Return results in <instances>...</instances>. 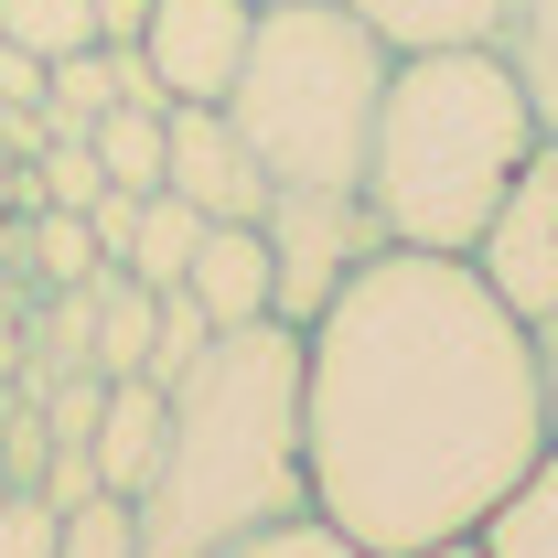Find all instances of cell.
<instances>
[{"instance_id": "cell-1", "label": "cell", "mask_w": 558, "mask_h": 558, "mask_svg": "<svg viewBox=\"0 0 558 558\" xmlns=\"http://www.w3.org/2000/svg\"><path fill=\"white\" fill-rule=\"evenodd\" d=\"M548 451L526 323L473 258L376 247L301 323V462L312 515L365 558H418L473 537L484 505Z\"/></svg>"}, {"instance_id": "cell-2", "label": "cell", "mask_w": 558, "mask_h": 558, "mask_svg": "<svg viewBox=\"0 0 558 558\" xmlns=\"http://www.w3.org/2000/svg\"><path fill=\"white\" fill-rule=\"evenodd\" d=\"M161 462L130 494L140 558H215L279 515H312L301 462V333L236 323L161 387Z\"/></svg>"}, {"instance_id": "cell-3", "label": "cell", "mask_w": 558, "mask_h": 558, "mask_svg": "<svg viewBox=\"0 0 558 558\" xmlns=\"http://www.w3.org/2000/svg\"><path fill=\"white\" fill-rule=\"evenodd\" d=\"M537 140L548 130H537L526 86L505 75L494 44L398 54V65H387V97H376V140H365L354 194H365V215L387 226V247L462 258Z\"/></svg>"}, {"instance_id": "cell-4", "label": "cell", "mask_w": 558, "mask_h": 558, "mask_svg": "<svg viewBox=\"0 0 558 558\" xmlns=\"http://www.w3.org/2000/svg\"><path fill=\"white\" fill-rule=\"evenodd\" d=\"M387 65L398 54L354 22L344 0H269L258 33H247V65L226 86V119L258 150L269 183H333V194H354Z\"/></svg>"}, {"instance_id": "cell-5", "label": "cell", "mask_w": 558, "mask_h": 558, "mask_svg": "<svg viewBox=\"0 0 558 558\" xmlns=\"http://www.w3.org/2000/svg\"><path fill=\"white\" fill-rule=\"evenodd\" d=\"M258 236H269V323H290V333L387 247V226L365 215V194H333V183H269Z\"/></svg>"}, {"instance_id": "cell-6", "label": "cell", "mask_w": 558, "mask_h": 558, "mask_svg": "<svg viewBox=\"0 0 558 558\" xmlns=\"http://www.w3.org/2000/svg\"><path fill=\"white\" fill-rule=\"evenodd\" d=\"M462 258H473V279H484L515 323H548L558 312V140H537V150L515 161L505 205L484 215V236H473Z\"/></svg>"}, {"instance_id": "cell-7", "label": "cell", "mask_w": 558, "mask_h": 558, "mask_svg": "<svg viewBox=\"0 0 558 558\" xmlns=\"http://www.w3.org/2000/svg\"><path fill=\"white\" fill-rule=\"evenodd\" d=\"M247 33H258V0H150L140 65L172 108H226V86L247 65Z\"/></svg>"}, {"instance_id": "cell-8", "label": "cell", "mask_w": 558, "mask_h": 558, "mask_svg": "<svg viewBox=\"0 0 558 558\" xmlns=\"http://www.w3.org/2000/svg\"><path fill=\"white\" fill-rule=\"evenodd\" d=\"M161 194H183L205 226H258L269 172H258V150L236 140L226 108H161Z\"/></svg>"}, {"instance_id": "cell-9", "label": "cell", "mask_w": 558, "mask_h": 558, "mask_svg": "<svg viewBox=\"0 0 558 558\" xmlns=\"http://www.w3.org/2000/svg\"><path fill=\"white\" fill-rule=\"evenodd\" d=\"M161 387L150 376H108V398H97V429H86V462H97V494H140L150 484V462H161Z\"/></svg>"}, {"instance_id": "cell-10", "label": "cell", "mask_w": 558, "mask_h": 558, "mask_svg": "<svg viewBox=\"0 0 558 558\" xmlns=\"http://www.w3.org/2000/svg\"><path fill=\"white\" fill-rule=\"evenodd\" d=\"M183 290L205 301L215 333H236V323H269V236H258V226H205V247H194Z\"/></svg>"}, {"instance_id": "cell-11", "label": "cell", "mask_w": 558, "mask_h": 558, "mask_svg": "<svg viewBox=\"0 0 558 558\" xmlns=\"http://www.w3.org/2000/svg\"><path fill=\"white\" fill-rule=\"evenodd\" d=\"M354 22L387 44V54H440V44H494L505 0H344Z\"/></svg>"}, {"instance_id": "cell-12", "label": "cell", "mask_w": 558, "mask_h": 558, "mask_svg": "<svg viewBox=\"0 0 558 558\" xmlns=\"http://www.w3.org/2000/svg\"><path fill=\"white\" fill-rule=\"evenodd\" d=\"M473 548L484 558H558V440L515 473V484L484 505V526H473Z\"/></svg>"}, {"instance_id": "cell-13", "label": "cell", "mask_w": 558, "mask_h": 558, "mask_svg": "<svg viewBox=\"0 0 558 558\" xmlns=\"http://www.w3.org/2000/svg\"><path fill=\"white\" fill-rule=\"evenodd\" d=\"M494 54H505V75H515V86H526L537 130L558 140V0H505V22H494Z\"/></svg>"}, {"instance_id": "cell-14", "label": "cell", "mask_w": 558, "mask_h": 558, "mask_svg": "<svg viewBox=\"0 0 558 558\" xmlns=\"http://www.w3.org/2000/svg\"><path fill=\"white\" fill-rule=\"evenodd\" d=\"M86 150L119 194H161V97H119L86 119Z\"/></svg>"}, {"instance_id": "cell-15", "label": "cell", "mask_w": 558, "mask_h": 558, "mask_svg": "<svg viewBox=\"0 0 558 558\" xmlns=\"http://www.w3.org/2000/svg\"><path fill=\"white\" fill-rule=\"evenodd\" d=\"M194 247H205V215L183 205V194H140V215H130V247H119V269H130V279H150V290H183Z\"/></svg>"}, {"instance_id": "cell-16", "label": "cell", "mask_w": 558, "mask_h": 558, "mask_svg": "<svg viewBox=\"0 0 558 558\" xmlns=\"http://www.w3.org/2000/svg\"><path fill=\"white\" fill-rule=\"evenodd\" d=\"M0 44L54 65V54H86L97 44V0H0Z\"/></svg>"}, {"instance_id": "cell-17", "label": "cell", "mask_w": 558, "mask_h": 558, "mask_svg": "<svg viewBox=\"0 0 558 558\" xmlns=\"http://www.w3.org/2000/svg\"><path fill=\"white\" fill-rule=\"evenodd\" d=\"M22 258H33L44 290H75V279L108 269V258H97V236H86V215H65V205H33V215H22Z\"/></svg>"}, {"instance_id": "cell-18", "label": "cell", "mask_w": 558, "mask_h": 558, "mask_svg": "<svg viewBox=\"0 0 558 558\" xmlns=\"http://www.w3.org/2000/svg\"><path fill=\"white\" fill-rule=\"evenodd\" d=\"M54 558H140V515L130 494H86L54 515Z\"/></svg>"}, {"instance_id": "cell-19", "label": "cell", "mask_w": 558, "mask_h": 558, "mask_svg": "<svg viewBox=\"0 0 558 558\" xmlns=\"http://www.w3.org/2000/svg\"><path fill=\"white\" fill-rule=\"evenodd\" d=\"M205 344H215L205 301H194V290H161V323H150V365H140V376H150V387H172V376H183Z\"/></svg>"}, {"instance_id": "cell-20", "label": "cell", "mask_w": 558, "mask_h": 558, "mask_svg": "<svg viewBox=\"0 0 558 558\" xmlns=\"http://www.w3.org/2000/svg\"><path fill=\"white\" fill-rule=\"evenodd\" d=\"M215 558H365L333 526V515H279V526H258V537H236V548H215Z\"/></svg>"}, {"instance_id": "cell-21", "label": "cell", "mask_w": 558, "mask_h": 558, "mask_svg": "<svg viewBox=\"0 0 558 558\" xmlns=\"http://www.w3.org/2000/svg\"><path fill=\"white\" fill-rule=\"evenodd\" d=\"M0 558H54V505L44 494H0Z\"/></svg>"}, {"instance_id": "cell-22", "label": "cell", "mask_w": 558, "mask_h": 558, "mask_svg": "<svg viewBox=\"0 0 558 558\" xmlns=\"http://www.w3.org/2000/svg\"><path fill=\"white\" fill-rule=\"evenodd\" d=\"M526 354H537V418H548V440H558V312L526 323Z\"/></svg>"}, {"instance_id": "cell-23", "label": "cell", "mask_w": 558, "mask_h": 558, "mask_svg": "<svg viewBox=\"0 0 558 558\" xmlns=\"http://www.w3.org/2000/svg\"><path fill=\"white\" fill-rule=\"evenodd\" d=\"M140 22H150V0H97V44H140Z\"/></svg>"}, {"instance_id": "cell-24", "label": "cell", "mask_w": 558, "mask_h": 558, "mask_svg": "<svg viewBox=\"0 0 558 558\" xmlns=\"http://www.w3.org/2000/svg\"><path fill=\"white\" fill-rule=\"evenodd\" d=\"M418 558H484V548H473V537H440V548H418Z\"/></svg>"}, {"instance_id": "cell-25", "label": "cell", "mask_w": 558, "mask_h": 558, "mask_svg": "<svg viewBox=\"0 0 558 558\" xmlns=\"http://www.w3.org/2000/svg\"><path fill=\"white\" fill-rule=\"evenodd\" d=\"M258 11H269V0H258Z\"/></svg>"}]
</instances>
